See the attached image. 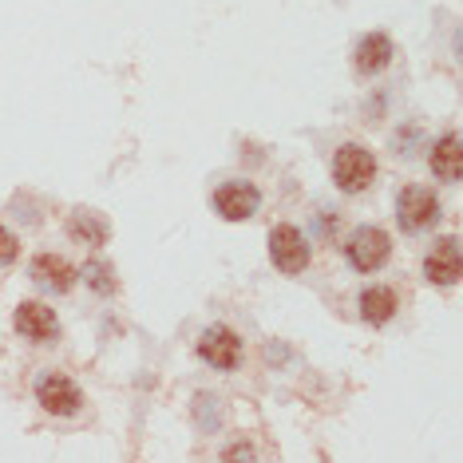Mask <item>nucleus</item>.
I'll return each instance as SVG.
<instances>
[{"mask_svg": "<svg viewBox=\"0 0 463 463\" xmlns=\"http://www.w3.org/2000/svg\"><path fill=\"white\" fill-rule=\"evenodd\" d=\"M424 277H428L432 285H456L459 282L463 254H459L456 238H440V242L428 249V257H424Z\"/></svg>", "mask_w": 463, "mask_h": 463, "instance_id": "nucleus-10", "label": "nucleus"}, {"mask_svg": "<svg viewBox=\"0 0 463 463\" xmlns=\"http://www.w3.org/2000/svg\"><path fill=\"white\" fill-rule=\"evenodd\" d=\"M198 357L218 373H234L242 365V337L230 325H210L198 337Z\"/></svg>", "mask_w": 463, "mask_h": 463, "instance_id": "nucleus-5", "label": "nucleus"}, {"mask_svg": "<svg viewBox=\"0 0 463 463\" xmlns=\"http://www.w3.org/2000/svg\"><path fill=\"white\" fill-rule=\"evenodd\" d=\"M28 274H32V282H40V285H48V290L55 293H68L72 285H76V265L68 262V257H60V254H36L32 257V265H28Z\"/></svg>", "mask_w": 463, "mask_h": 463, "instance_id": "nucleus-11", "label": "nucleus"}, {"mask_svg": "<svg viewBox=\"0 0 463 463\" xmlns=\"http://www.w3.org/2000/svg\"><path fill=\"white\" fill-rule=\"evenodd\" d=\"M396 222L404 234H420V230L440 222V198L432 187H404L396 194Z\"/></svg>", "mask_w": 463, "mask_h": 463, "instance_id": "nucleus-3", "label": "nucleus"}, {"mask_svg": "<svg viewBox=\"0 0 463 463\" xmlns=\"http://www.w3.org/2000/svg\"><path fill=\"white\" fill-rule=\"evenodd\" d=\"M257 206H262V190H257L254 182H222V187L215 190V210L226 222L254 218Z\"/></svg>", "mask_w": 463, "mask_h": 463, "instance_id": "nucleus-8", "label": "nucleus"}, {"mask_svg": "<svg viewBox=\"0 0 463 463\" xmlns=\"http://www.w3.org/2000/svg\"><path fill=\"white\" fill-rule=\"evenodd\" d=\"M16 254H21V242H16V234H13V230L0 226V265L16 262Z\"/></svg>", "mask_w": 463, "mask_h": 463, "instance_id": "nucleus-16", "label": "nucleus"}, {"mask_svg": "<svg viewBox=\"0 0 463 463\" xmlns=\"http://www.w3.org/2000/svg\"><path fill=\"white\" fill-rule=\"evenodd\" d=\"M345 257L357 274H376V270H384V262L392 257V238H388L381 226H360L345 242Z\"/></svg>", "mask_w": 463, "mask_h": 463, "instance_id": "nucleus-2", "label": "nucleus"}, {"mask_svg": "<svg viewBox=\"0 0 463 463\" xmlns=\"http://www.w3.org/2000/svg\"><path fill=\"white\" fill-rule=\"evenodd\" d=\"M36 404L48 416H76L83 408V388L68 373H44L36 381Z\"/></svg>", "mask_w": 463, "mask_h": 463, "instance_id": "nucleus-4", "label": "nucleus"}, {"mask_svg": "<svg viewBox=\"0 0 463 463\" xmlns=\"http://www.w3.org/2000/svg\"><path fill=\"white\" fill-rule=\"evenodd\" d=\"M68 238H72L76 246L99 249V246H107L111 226H107L104 215H96V210H72V218H68Z\"/></svg>", "mask_w": 463, "mask_h": 463, "instance_id": "nucleus-13", "label": "nucleus"}, {"mask_svg": "<svg viewBox=\"0 0 463 463\" xmlns=\"http://www.w3.org/2000/svg\"><path fill=\"white\" fill-rule=\"evenodd\" d=\"M396 309H400V298H396V290H388V285H368V290L360 293V321H365V325H388V321L396 317Z\"/></svg>", "mask_w": 463, "mask_h": 463, "instance_id": "nucleus-14", "label": "nucleus"}, {"mask_svg": "<svg viewBox=\"0 0 463 463\" xmlns=\"http://www.w3.org/2000/svg\"><path fill=\"white\" fill-rule=\"evenodd\" d=\"M13 329L21 333L24 341H32V345H48V341L60 337V321H55V313L44 301H21L16 305Z\"/></svg>", "mask_w": 463, "mask_h": 463, "instance_id": "nucleus-7", "label": "nucleus"}, {"mask_svg": "<svg viewBox=\"0 0 463 463\" xmlns=\"http://www.w3.org/2000/svg\"><path fill=\"white\" fill-rule=\"evenodd\" d=\"M83 282H88L96 293H104V298H111V293L119 290L115 270H111L107 262H88V265H83Z\"/></svg>", "mask_w": 463, "mask_h": 463, "instance_id": "nucleus-15", "label": "nucleus"}, {"mask_svg": "<svg viewBox=\"0 0 463 463\" xmlns=\"http://www.w3.org/2000/svg\"><path fill=\"white\" fill-rule=\"evenodd\" d=\"M329 171H333V182L345 194H365L376 182V171H381V166H376V155L368 151V147L341 143L337 151H333Z\"/></svg>", "mask_w": 463, "mask_h": 463, "instance_id": "nucleus-1", "label": "nucleus"}, {"mask_svg": "<svg viewBox=\"0 0 463 463\" xmlns=\"http://www.w3.org/2000/svg\"><path fill=\"white\" fill-rule=\"evenodd\" d=\"M309 257H313V249H309V242H305V234L298 226L282 222V226L270 230V262L282 274H301L305 265H309Z\"/></svg>", "mask_w": 463, "mask_h": 463, "instance_id": "nucleus-6", "label": "nucleus"}, {"mask_svg": "<svg viewBox=\"0 0 463 463\" xmlns=\"http://www.w3.org/2000/svg\"><path fill=\"white\" fill-rule=\"evenodd\" d=\"M392 55H396L392 36H388V32H368V36H360V40H357L353 68H357V76L373 80V76H381L388 63H392Z\"/></svg>", "mask_w": 463, "mask_h": 463, "instance_id": "nucleus-9", "label": "nucleus"}, {"mask_svg": "<svg viewBox=\"0 0 463 463\" xmlns=\"http://www.w3.org/2000/svg\"><path fill=\"white\" fill-rule=\"evenodd\" d=\"M428 166H432V174H436L440 182H451V187L463 179V147H459L456 131L436 139V147H432V155H428Z\"/></svg>", "mask_w": 463, "mask_h": 463, "instance_id": "nucleus-12", "label": "nucleus"}]
</instances>
